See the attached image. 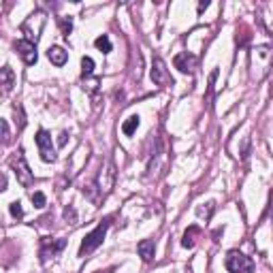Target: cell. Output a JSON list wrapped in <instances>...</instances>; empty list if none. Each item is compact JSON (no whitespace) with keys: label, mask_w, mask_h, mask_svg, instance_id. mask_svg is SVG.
<instances>
[{"label":"cell","mask_w":273,"mask_h":273,"mask_svg":"<svg viewBox=\"0 0 273 273\" xmlns=\"http://www.w3.org/2000/svg\"><path fill=\"white\" fill-rule=\"evenodd\" d=\"M196 235H201V228H198V226H190L188 231L184 233L182 246H184V247H192V246H194V241H196V239H194Z\"/></svg>","instance_id":"4fadbf2b"},{"label":"cell","mask_w":273,"mask_h":273,"mask_svg":"<svg viewBox=\"0 0 273 273\" xmlns=\"http://www.w3.org/2000/svg\"><path fill=\"white\" fill-rule=\"evenodd\" d=\"M252 267H254V263H252L250 256H246V254H241L237 250L228 252V256H226V269L231 271V273H250Z\"/></svg>","instance_id":"3957f363"},{"label":"cell","mask_w":273,"mask_h":273,"mask_svg":"<svg viewBox=\"0 0 273 273\" xmlns=\"http://www.w3.org/2000/svg\"><path fill=\"white\" fill-rule=\"evenodd\" d=\"M36 145H39V154L45 163H55V150H54V143H52V136H49L47 130H39L36 133Z\"/></svg>","instance_id":"5b68a950"},{"label":"cell","mask_w":273,"mask_h":273,"mask_svg":"<svg viewBox=\"0 0 273 273\" xmlns=\"http://www.w3.org/2000/svg\"><path fill=\"white\" fill-rule=\"evenodd\" d=\"M113 182H115V164L107 163V166H105V171H101V175L96 177V188L101 194H107V192H111V188H113Z\"/></svg>","instance_id":"8992f818"},{"label":"cell","mask_w":273,"mask_h":273,"mask_svg":"<svg viewBox=\"0 0 273 273\" xmlns=\"http://www.w3.org/2000/svg\"><path fill=\"white\" fill-rule=\"evenodd\" d=\"M13 111H15V124H17V130H24V128H26V115H24V107H22V105H15Z\"/></svg>","instance_id":"9a60e30c"},{"label":"cell","mask_w":273,"mask_h":273,"mask_svg":"<svg viewBox=\"0 0 273 273\" xmlns=\"http://www.w3.org/2000/svg\"><path fill=\"white\" fill-rule=\"evenodd\" d=\"M47 58H49V62H52V64H55V66H64L66 60H68V52H64V49L58 47V45H54V47H49Z\"/></svg>","instance_id":"8fae6325"},{"label":"cell","mask_w":273,"mask_h":273,"mask_svg":"<svg viewBox=\"0 0 273 273\" xmlns=\"http://www.w3.org/2000/svg\"><path fill=\"white\" fill-rule=\"evenodd\" d=\"M9 212H11V216L13 218H17V220H22L24 218V209H22V203L20 201H13L9 205Z\"/></svg>","instance_id":"ac0fdd59"},{"label":"cell","mask_w":273,"mask_h":273,"mask_svg":"<svg viewBox=\"0 0 273 273\" xmlns=\"http://www.w3.org/2000/svg\"><path fill=\"white\" fill-rule=\"evenodd\" d=\"M82 71H83V77H90L92 75V71H94V60L92 58H82Z\"/></svg>","instance_id":"e0dca14e"},{"label":"cell","mask_w":273,"mask_h":273,"mask_svg":"<svg viewBox=\"0 0 273 273\" xmlns=\"http://www.w3.org/2000/svg\"><path fill=\"white\" fill-rule=\"evenodd\" d=\"M94 45H96V49H101L103 54H109V52H111V41H109L107 34H101V36H98V39L94 41Z\"/></svg>","instance_id":"2e32d148"},{"label":"cell","mask_w":273,"mask_h":273,"mask_svg":"<svg viewBox=\"0 0 273 273\" xmlns=\"http://www.w3.org/2000/svg\"><path fill=\"white\" fill-rule=\"evenodd\" d=\"M15 88V73L11 66L0 68V94H9Z\"/></svg>","instance_id":"9c48e42d"},{"label":"cell","mask_w":273,"mask_h":273,"mask_svg":"<svg viewBox=\"0 0 273 273\" xmlns=\"http://www.w3.org/2000/svg\"><path fill=\"white\" fill-rule=\"evenodd\" d=\"M64 220L68 224H77V214H75V207H73V205H68L64 209Z\"/></svg>","instance_id":"ffe728a7"},{"label":"cell","mask_w":273,"mask_h":273,"mask_svg":"<svg viewBox=\"0 0 273 273\" xmlns=\"http://www.w3.org/2000/svg\"><path fill=\"white\" fill-rule=\"evenodd\" d=\"M136 250H139V256L145 260V263H150V260L154 258V252H156V247H154V241L150 239H143L139 241V246H136Z\"/></svg>","instance_id":"7c38bea8"},{"label":"cell","mask_w":273,"mask_h":273,"mask_svg":"<svg viewBox=\"0 0 273 273\" xmlns=\"http://www.w3.org/2000/svg\"><path fill=\"white\" fill-rule=\"evenodd\" d=\"M60 30H62V36H66V39H68V34H71V30H73V22L66 20V17H62V20H60Z\"/></svg>","instance_id":"7402d4cb"},{"label":"cell","mask_w":273,"mask_h":273,"mask_svg":"<svg viewBox=\"0 0 273 273\" xmlns=\"http://www.w3.org/2000/svg\"><path fill=\"white\" fill-rule=\"evenodd\" d=\"M207 4H209V2H207V0H205V2H201V4H198V11H203V9H207Z\"/></svg>","instance_id":"cb8c5ba5"},{"label":"cell","mask_w":273,"mask_h":273,"mask_svg":"<svg viewBox=\"0 0 273 273\" xmlns=\"http://www.w3.org/2000/svg\"><path fill=\"white\" fill-rule=\"evenodd\" d=\"M30 198H32V203H34V207H39V209H43L45 207V194H43V192H32V194H30Z\"/></svg>","instance_id":"d6986e66"},{"label":"cell","mask_w":273,"mask_h":273,"mask_svg":"<svg viewBox=\"0 0 273 273\" xmlns=\"http://www.w3.org/2000/svg\"><path fill=\"white\" fill-rule=\"evenodd\" d=\"M66 247V239H41V250H39V256H41V263H47L49 258L58 256V254Z\"/></svg>","instance_id":"277c9868"},{"label":"cell","mask_w":273,"mask_h":273,"mask_svg":"<svg viewBox=\"0 0 273 273\" xmlns=\"http://www.w3.org/2000/svg\"><path fill=\"white\" fill-rule=\"evenodd\" d=\"M109 224H111V218H105V220L101 222V224H98V226L94 228V231L85 235L83 244H82V247H79V256H88L90 252H94L96 247L103 244V239H105V235H107Z\"/></svg>","instance_id":"6da1fadb"},{"label":"cell","mask_w":273,"mask_h":273,"mask_svg":"<svg viewBox=\"0 0 273 273\" xmlns=\"http://www.w3.org/2000/svg\"><path fill=\"white\" fill-rule=\"evenodd\" d=\"M136 128H139V115H130L128 120L122 124V133H124V135H128V136L133 135Z\"/></svg>","instance_id":"5bb4252c"},{"label":"cell","mask_w":273,"mask_h":273,"mask_svg":"<svg viewBox=\"0 0 273 273\" xmlns=\"http://www.w3.org/2000/svg\"><path fill=\"white\" fill-rule=\"evenodd\" d=\"M11 169H13L17 182H20L24 188H30V186L34 184V175H32V171H30V166H28V163H26L24 150H20L13 158H11Z\"/></svg>","instance_id":"7a4b0ae2"},{"label":"cell","mask_w":273,"mask_h":273,"mask_svg":"<svg viewBox=\"0 0 273 273\" xmlns=\"http://www.w3.org/2000/svg\"><path fill=\"white\" fill-rule=\"evenodd\" d=\"M0 141H2V143H9V141H11L9 126H7V122H4V120H0Z\"/></svg>","instance_id":"44dd1931"},{"label":"cell","mask_w":273,"mask_h":273,"mask_svg":"<svg viewBox=\"0 0 273 273\" xmlns=\"http://www.w3.org/2000/svg\"><path fill=\"white\" fill-rule=\"evenodd\" d=\"M152 82L156 85L173 83V77L169 75V71H166V64L163 58H154V62H152Z\"/></svg>","instance_id":"52a82bcc"},{"label":"cell","mask_w":273,"mask_h":273,"mask_svg":"<svg viewBox=\"0 0 273 273\" xmlns=\"http://www.w3.org/2000/svg\"><path fill=\"white\" fill-rule=\"evenodd\" d=\"M173 64H175L182 73H192V71H194V66H196V58H194L192 54L184 52V54H177V55H175Z\"/></svg>","instance_id":"30bf717a"},{"label":"cell","mask_w":273,"mask_h":273,"mask_svg":"<svg viewBox=\"0 0 273 273\" xmlns=\"http://www.w3.org/2000/svg\"><path fill=\"white\" fill-rule=\"evenodd\" d=\"M15 52L22 55V60L26 62L28 66H32V64H36V45L34 43H30V41H26V39H22V41H17L15 43Z\"/></svg>","instance_id":"ba28073f"},{"label":"cell","mask_w":273,"mask_h":273,"mask_svg":"<svg viewBox=\"0 0 273 273\" xmlns=\"http://www.w3.org/2000/svg\"><path fill=\"white\" fill-rule=\"evenodd\" d=\"M64 143H66V133H62L60 139H58V145H64Z\"/></svg>","instance_id":"603a6c76"}]
</instances>
